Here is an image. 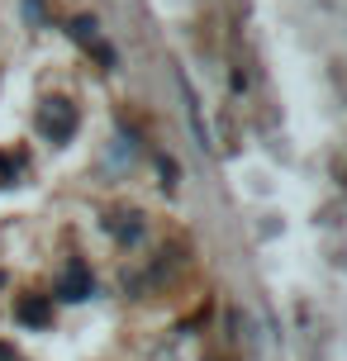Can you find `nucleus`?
Instances as JSON below:
<instances>
[{"label":"nucleus","mask_w":347,"mask_h":361,"mask_svg":"<svg viewBox=\"0 0 347 361\" xmlns=\"http://www.w3.org/2000/svg\"><path fill=\"white\" fill-rule=\"evenodd\" d=\"M72 128H76V114H72V109H62V105L43 109V133H48V138H67Z\"/></svg>","instance_id":"1"}]
</instances>
